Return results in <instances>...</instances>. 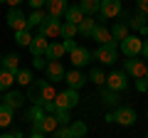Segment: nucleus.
<instances>
[{
	"label": "nucleus",
	"instance_id": "nucleus-36",
	"mask_svg": "<svg viewBox=\"0 0 148 138\" xmlns=\"http://www.w3.org/2000/svg\"><path fill=\"white\" fill-rule=\"evenodd\" d=\"M47 62H49V59L45 57V54H35V57H32V67H35V69H45Z\"/></svg>",
	"mask_w": 148,
	"mask_h": 138
},
{
	"label": "nucleus",
	"instance_id": "nucleus-5",
	"mask_svg": "<svg viewBox=\"0 0 148 138\" xmlns=\"http://www.w3.org/2000/svg\"><path fill=\"white\" fill-rule=\"evenodd\" d=\"M146 69H148V62H143L138 57H126V62H123V72L128 77H133V79L146 77Z\"/></svg>",
	"mask_w": 148,
	"mask_h": 138
},
{
	"label": "nucleus",
	"instance_id": "nucleus-19",
	"mask_svg": "<svg viewBox=\"0 0 148 138\" xmlns=\"http://www.w3.org/2000/svg\"><path fill=\"white\" fill-rule=\"evenodd\" d=\"M64 54H67L64 42H49V44H47V52H45V57H47V59H62Z\"/></svg>",
	"mask_w": 148,
	"mask_h": 138
},
{
	"label": "nucleus",
	"instance_id": "nucleus-28",
	"mask_svg": "<svg viewBox=\"0 0 148 138\" xmlns=\"http://www.w3.org/2000/svg\"><path fill=\"white\" fill-rule=\"evenodd\" d=\"M128 32H131L128 22H116V25H114V30H111V37H114V42H121Z\"/></svg>",
	"mask_w": 148,
	"mask_h": 138
},
{
	"label": "nucleus",
	"instance_id": "nucleus-34",
	"mask_svg": "<svg viewBox=\"0 0 148 138\" xmlns=\"http://www.w3.org/2000/svg\"><path fill=\"white\" fill-rule=\"evenodd\" d=\"M89 79L94 81L96 86H104V84H106V74H104V69L94 67V69H91V72H89Z\"/></svg>",
	"mask_w": 148,
	"mask_h": 138
},
{
	"label": "nucleus",
	"instance_id": "nucleus-25",
	"mask_svg": "<svg viewBox=\"0 0 148 138\" xmlns=\"http://www.w3.org/2000/svg\"><path fill=\"white\" fill-rule=\"evenodd\" d=\"M54 96H57V91H54L52 81L42 79V89H40V99H42V104H45V101H54Z\"/></svg>",
	"mask_w": 148,
	"mask_h": 138
},
{
	"label": "nucleus",
	"instance_id": "nucleus-37",
	"mask_svg": "<svg viewBox=\"0 0 148 138\" xmlns=\"http://www.w3.org/2000/svg\"><path fill=\"white\" fill-rule=\"evenodd\" d=\"M54 116H57L59 123H69L72 118H69V109H54Z\"/></svg>",
	"mask_w": 148,
	"mask_h": 138
},
{
	"label": "nucleus",
	"instance_id": "nucleus-18",
	"mask_svg": "<svg viewBox=\"0 0 148 138\" xmlns=\"http://www.w3.org/2000/svg\"><path fill=\"white\" fill-rule=\"evenodd\" d=\"M91 40L101 44V42H109V40H114V37H111V30L104 25V22H96V27H94V35H91Z\"/></svg>",
	"mask_w": 148,
	"mask_h": 138
},
{
	"label": "nucleus",
	"instance_id": "nucleus-44",
	"mask_svg": "<svg viewBox=\"0 0 148 138\" xmlns=\"http://www.w3.org/2000/svg\"><path fill=\"white\" fill-rule=\"evenodd\" d=\"M141 54H143V59L148 62V37L143 40V47H141Z\"/></svg>",
	"mask_w": 148,
	"mask_h": 138
},
{
	"label": "nucleus",
	"instance_id": "nucleus-2",
	"mask_svg": "<svg viewBox=\"0 0 148 138\" xmlns=\"http://www.w3.org/2000/svg\"><path fill=\"white\" fill-rule=\"evenodd\" d=\"M54 104H57V109H69V111H72V109L79 104V89H72V86H67L64 91H57V96H54Z\"/></svg>",
	"mask_w": 148,
	"mask_h": 138
},
{
	"label": "nucleus",
	"instance_id": "nucleus-16",
	"mask_svg": "<svg viewBox=\"0 0 148 138\" xmlns=\"http://www.w3.org/2000/svg\"><path fill=\"white\" fill-rule=\"evenodd\" d=\"M84 10H82L79 5H67V10H64V20L67 22H74V25H79L82 20H84Z\"/></svg>",
	"mask_w": 148,
	"mask_h": 138
},
{
	"label": "nucleus",
	"instance_id": "nucleus-30",
	"mask_svg": "<svg viewBox=\"0 0 148 138\" xmlns=\"http://www.w3.org/2000/svg\"><path fill=\"white\" fill-rule=\"evenodd\" d=\"M79 8L84 10V15H91V17H94L96 12H99V8H101V0H82Z\"/></svg>",
	"mask_w": 148,
	"mask_h": 138
},
{
	"label": "nucleus",
	"instance_id": "nucleus-11",
	"mask_svg": "<svg viewBox=\"0 0 148 138\" xmlns=\"http://www.w3.org/2000/svg\"><path fill=\"white\" fill-rule=\"evenodd\" d=\"M45 74H47L49 81H54V84H57V81L64 79V74H67V72H64V67H62V62H59V59H49L47 67H45Z\"/></svg>",
	"mask_w": 148,
	"mask_h": 138
},
{
	"label": "nucleus",
	"instance_id": "nucleus-31",
	"mask_svg": "<svg viewBox=\"0 0 148 138\" xmlns=\"http://www.w3.org/2000/svg\"><path fill=\"white\" fill-rule=\"evenodd\" d=\"M77 35H79L77 25H74V22H67V20H64V22H62V32H59V37H62V40H72V37H77Z\"/></svg>",
	"mask_w": 148,
	"mask_h": 138
},
{
	"label": "nucleus",
	"instance_id": "nucleus-9",
	"mask_svg": "<svg viewBox=\"0 0 148 138\" xmlns=\"http://www.w3.org/2000/svg\"><path fill=\"white\" fill-rule=\"evenodd\" d=\"M5 20H8V25H10L15 32H17V30H25V27H27V17H25V12L20 10V5L10 8V10H8V17H5Z\"/></svg>",
	"mask_w": 148,
	"mask_h": 138
},
{
	"label": "nucleus",
	"instance_id": "nucleus-4",
	"mask_svg": "<svg viewBox=\"0 0 148 138\" xmlns=\"http://www.w3.org/2000/svg\"><path fill=\"white\" fill-rule=\"evenodd\" d=\"M141 47H143V40L136 37V35H131V32L119 42V49H121L126 57H138V54H141Z\"/></svg>",
	"mask_w": 148,
	"mask_h": 138
},
{
	"label": "nucleus",
	"instance_id": "nucleus-45",
	"mask_svg": "<svg viewBox=\"0 0 148 138\" xmlns=\"http://www.w3.org/2000/svg\"><path fill=\"white\" fill-rule=\"evenodd\" d=\"M5 3H8V5H10V8H15V5H22L25 0H5Z\"/></svg>",
	"mask_w": 148,
	"mask_h": 138
},
{
	"label": "nucleus",
	"instance_id": "nucleus-40",
	"mask_svg": "<svg viewBox=\"0 0 148 138\" xmlns=\"http://www.w3.org/2000/svg\"><path fill=\"white\" fill-rule=\"evenodd\" d=\"M27 5H30L32 10H37V8H45V5H47V0H27Z\"/></svg>",
	"mask_w": 148,
	"mask_h": 138
},
{
	"label": "nucleus",
	"instance_id": "nucleus-23",
	"mask_svg": "<svg viewBox=\"0 0 148 138\" xmlns=\"http://www.w3.org/2000/svg\"><path fill=\"white\" fill-rule=\"evenodd\" d=\"M12 84H15V74L0 67V94H5L8 89H12Z\"/></svg>",
	"mask_w": 148,
	"mask_h": 138
},
{
	"label": "nucleus",
	"instance_id": "nucleus-38",
	"mask_svg": "<svg viewBox=\"0 0 148 138\" xmlns=\"http://www.w3.org/2000/svg\"><path fill=\"white\" fill-rule=\"evenodd\" d=\"M136 89L141 91V94H143V91H148V79H146V77H141V79H136Z\"/></svg>",
	"mask_w": 148,
	"mask_h": 138
},
{
	"label": "nucleus",
	"instance_id": "nucleus-1",
	"mask_svg": "<svg viewBox=\"0 0 148 138\" xmlns=\"http://www.w3.org/2000/svg\"><path fill=\"white\" fill-rule=\"evenodd\" d=\"M91 57L99 59L101 64H114L119 59V42H114V40H109V42H101L99 47L91 52Z\"/></svg>",
	"mask_w": 148,
	"mask_h": 138
},
{
	"label": "nucleus",
	"instance_id": "nucleus-8",
	"mask_svg": "<svg viewBox=\"0 0 148 138\" xmlns=\"http://www.w3.org/2000/svg\"><path fill=\"white\" fill-rule=\"evenodd\" d=\"M104 86H109V89H114V91L121 94V91L128 86V74L123 72V69L121 72H111V74H106V84Z\"/></svg>",
	"mask_w": 148,
	"mask_h": 138
},
{
	"label": "nucleus",
	"instance_id": "nucleus-6",
	"mask_svg": "<svg viewBox=\"0 0 148 138\" xmlns=\"http://www.w3.org/2000/svg\"><path fill=\"white\" fill-rule=\"evenodd\" d=\"M114 121H116L119 126H133V123H136V111H133L131 106H126V104H119V106L114 109Z\"/></svg>",
	"mask_w": 148,
	"mask_h": 138
},
{
	"label": "nucleus",
	"instance_id": "nucleus-49",
	"mask_svg": "<svg viewBox=\"0 0 148 138\" xmlns=\"http://www.w3.org/2000/svg\"><path fill=\"white\" fill-rule=\"evenodd\" d=\"M0 3H5V0H0Z\"/></svg>",
	"mask_w": 148,
	"mask_h": 138
},
{
	"label": "nucleus",
	"instance_id": "nucleus-13",
	"mask_svg": "<svg viewBox=\"0 0 148 138\" xmlns=\"http://www.w3.org/2000/svg\"><path fill=\"white\" fill-rule=\"evenodd\" d=\"M3 104H8L10 109H22V104H25V94H22V91L8 89L5 96H3Z\"/></svg>",
	"mask_w": 148,
	"mask_h": 138
},
{
	"label": "nucleus",
	"instance_id": "nucleus-35",
	"mask_svg": "<svg viewBox=\"0 0 148 138\" xmlns=\"http://www.w3.org/2000/svg\"><path fill=\"white\" fill-rule=\"evenodd\" d=\"M15 81H17L20 86H27V84L32 81V72H30V69H17V74H15Z\"/></svg>",
	"mask_w": 148,
	"mask_h": 138
},
{
	"label": "nucleus",
	"instance_id": "nucleus-3",
	"mask_svg": "<svg viewBox=\"0 0 148 138\" xmlns=\"http://www.w3.org/2000/svg\"><path fill=\"white\" fill-rule=\"evenodd\" d=\"M37 32L45 35L47 40H54V37H59V32H62V22L54 15H45V20H42V25L37 27Z\"/></svg>",
	"mask_w": 148,
	"mask_h": 138
},
{
	"label": "nucleus",
	"instance_id": "nucleus-27",
	"mask_svg": "<svg viewBox=\"0 0 148 138\" xmlns=\"http://www.w3.org/2000/svg\"><path fill=\"white\" fill-rule=\"evenodd\" d=\"M69 133H72V138H84L89 133V128L84 121H69Z\"/></svg>",
	"mask_w": 148,
	"mask_h": 138
},
{
	"label": "nucleus",
	"instance_id": "nucleus-29",
	"mask_svg": "<svg viewBox=\"0 0 148 138\" xmlns=\"http://www.w3.org/2000/svg\"><path fill=\"white\" fill-rule=\"evenodd\" d=\"M101 99L106 106H119V91L109 89V86H101Z\"/></svg>",
	"mask_w": 148,
	"mask_h": 138
},
{
	"label": "nucleus",
	"instance_id": "nucleus-10",
	"mask_svg": "<svg viewBox=\"0 0 148 138\" xmlns=\"http://www.w3.org/2000/svg\"><path fill=\"white\" fill-rule=\"evenodd\" d=\"M69 59H72V67H86V64L91 62V49H86V47H79V44H77V47L72 49V52H69Z\"/></svg>",
	"mask_w": 148,
	"mask_h": 138
},
{
	"label": "nucleus",
	"instance_id": "nucleus-47",
	"mask_svg": "<svg viewBox=\"0 0 148 138\" xmlns=\"http://www.w3.org/2000/svg\"><path fill=\"white\" fill-rule=\"evenodd\" d=\"M146 79H148V69H146Z\"/></svg>",
	"mask_w": 148,
	"mask_h": 138
},
{
	"label": "nucleus",
	"instance_id": "nucleus-21",
	"mask_svg": "<svg viewBox=\"0 0 148 138\" xmlns=\"http://www.w3.org/2000/svg\"><path fill=\"white\" fill-rule=\"evenodd\" d=\"M40 89H42V79H35L27 84V99L32 101V104H42V99H40Z\"/></svg>",
	"mask_w": 148,
	"mask_h": 138
},
{
	"label": "nucleus",
	"instance_id": "nucleus-32",
	"mask_svg": "<svg viewBox=\"0 0 148 138\" xmlns=\"http://www.w3.org/2000/svg\"><path fill=\"white\" fill-rule=\"evenodd\" d=\"M15 42L20 44V47H30V42H32V30H17L15 32Z\"/></svg>",
	"mask_w": 148,
	"mask_h": 138
},
{
	"label": "nucleus",
	"instance_id": "nucleus-39",
	"mask_svg": "<svg viewBox=\"0 0 148 138\" xmlns=\"http://www.w3.org/2000/svg\"><path fill=\"white\" fill-rule=\"evenodd\" d=\"M3 136H8V138H20L22 131H20V128H8V131H3Z\"/></svg>",
	"mask_w": 148,
	"mask_h": 138
},
{
	"label": "nucleus",
	"instance_id": "nucleus-46",
	"mask_svg": "<svg viewBox=\"0 0 148 138\" xmlns=\"http://www.w3.org/2000/svg\"><path fill=\"white\" fill-rule=\"evenodd\" d=\"M138 35H141V37H148V25H143L141 30H138Z\"/></svg>",
	"mask_w": 148,
	"mask_h": 138
},
{
	"label": "nucleus",
	"instance_id": "nucleus-43",
	"mask_svg": "<svg viewBox=\"0 0 148 138\" xmlns=\"http://www.w3.org/2000/svg\"><path fill=\"white\" fill-rule=\"evenodd\" d=\"M62 42H64V49H67V54L72 52L74 47H77V44H74V37H72V40H62Z\"/></svg>",
	"mask_w": 148,
	"mask_h": 138
},
{
	"label": "nucleus",
	"instance_id": "nucleus-42",
	"mask_svg": "<svg viewBox=\"0 0 148 138\" xmlns=\"http://www.w3.org/2000/svg\"><path fill=\"white\" fill-rule=\"evenodd\" d=\"M136 8H138V12H146L148 15V0H136Z\"/></svg>",
	"mask_w": 148,
	"mask_h": 138
},
{
	"label": "nucleus",
	"instance_id": "nucleus-12",
	"mask_svg": "<svg viewBox=\"0 0 148 138\" xmlns=\"http://www.w3.org/2000/svg\"><path fill=\"white\" fill-rule=\"evenodd\" d=\"M64 81H67V86H72V89H82V86L86 84V77L79 72V67H74L72 72L64 74Z\"/></svg>",
	"mask_w": 148,
	"mask_h": 138
},
{
	"label": "nucleus",
	"instance_id": "nucleus-14",
	"mask_svg": "<svg viewBox=\"0 0 148 138\" xmlns=\"http://www.w3.org/2000/svg\"><path fill=\"white\" fill-rule=\"evenodd\" d=\"M67 0H47V5H45V12L47 15H54V17H62L64 10H67Z\"/></svg>",
	"mask_w": 148,
	"mask_h": 138
},
{
	"label": "nucleus",
	"instance_id": "nucleus-15",
	"mask_svg": "<svg viewBox=\"0 0 148 138\" xmlns=\"http://www.w3.org/2000/svg\"><path fill=\"white\" fill-rule=\"evenodd\" d=\"M47 44H49V42H47V37L37 32L35 37H32V42H30V47H27V49H30L32 57H35V54H45V52H47Z\"/></svg>",
	"mask_w": 148,
	"mask_h": 138
},
{
	"label": "nucleus",
	"instance_id": "nucleus-41",
	"mask_svg": "<svg viewBox=\"0 0 148 138\" xmlns=\"http://www.w3.org/2000/svg\"><path fill=\"white\" fill-rule=\"evenodd\" d=\"M30 136H32V138H42V136H47V133H45V131H42V128H40V126H32Z\"/></svg>",
	"mask_w": 148,
	"mask_h": 138
},
{
	"label": "nucleus",
	"instance_id": "nucleus-22",
	"mask_svg": "<svg viewBox=\"0 0 148 138\" xmlns=\"http://www.w3.org/2000/svg\"><path fill=\"white\" fill-rule=\"evenodd\" d=\"M94 27H96L94 17H91V15H86L84 20H82L79 25H77V30H79V35H82V37H91V35H94Z\"/></svg>",
	"mask_w": 148,
	"mask_h": 138
},
{
	"label": "nucleus",
	"instance_id": "nucleus-33",
	"mask_svg": "<svg viewBox=\"0 0 148 138\" xmlns=\"http://www.w3.org/2000/svg\"><path fill=\"white\" fill-rule=\"evenodd\" d=\"M143 25H148L146 22V12H136L133 17H128V27H131V30H141Z\"/></svg>",
	"mask_w": 148,
	"mask_h": 138
},
{
	"label": "nucleus",
	"instance_id": "nucleus-26",
	"mask_svg": "<svg viewBox=\"0 0 148 138\" xmlns=\"http://www.w3.org/2000/svg\"><path fill=\"white\" fill-rule=\"evenodd\" d=\"M0 67L8 69V72H12V74H17V69H20V57H17V54H8V57H3Z\"/></svg>",
	"mask_w": 148,
	"mask_h": 138
},
{
	"label": "nucleus",
	"instance_id": "nucleus-20",
	"mask_svg": "<svg viewBox=\"0 0 148 138\" xmlns=\"http://www.w3.org/2000/svg\"><path fill=\"white\" fill-rule=\"evenodd\" d=\"M45 8H37V10H32L30 15H27V30H35V27H40L42 25V20H45Z\"/></svg>",
	"mask_w": 148,
	"mask_h": 138
},
{
	"label": "nucleus",
	"instance_id": "nucleus-17",
	"mask_svg": "<svg viewBox=\"0 0 148 138\" xmlns=\"http://www.w3.org/2000/svg\"><path fill=\"white\" fill-rule=\"evenodd\" d=\"M32 126H40L45 133H54V131H57V126H59V121H57L54 113H45L42 121H40V123H32Z\"/></svg>",
	"mask_w": 148,
	"mask_h": 138
},
{
	"label": "nucleus",
	"instance_id": "nucleus-24",
	"mask_svg": "<svg viewBox=\"0 0 148 138\" xmlns=\"http://www.w3.org/2000/svg\"><path fill=\"white\" fill-rule=\"evenodd\" d=\"M12 116H15V109H10L8 104H0V128H8V126H10Z\"/></svg>",
	"mask_w": 148,
	"mask_h": 138
},
{
	"label": "nucleus",
	"instance_id": "nucleus-48",
	"mask_svg": "<svg viewBox=\"0 0 148 138\" xmlns=\"http://www.w3.org/2000/svg\"><path fill=\"white\" fill-rule=\"evenodd\" d=\"M0 62H3V54H0Z\"/></svg>",
	"mask_w": 148,
	"mask_h": 138
},
{
	"label": "nucleus",
	"instance_id": "nucleus-7",
	"mask_svg": "<svg viewBox=\"0 0 148 138\" xmlns=\"http://www.w3.org/2000/svg\"><path fill=\"white\" fill-rule=\"evenodd\" d=\"M123 12V5L121 0H101V8H99V15L101 20H114Z\"/></svg>",
	"mask_w": 148,
	"mask_h": 138
}]
</instances>
